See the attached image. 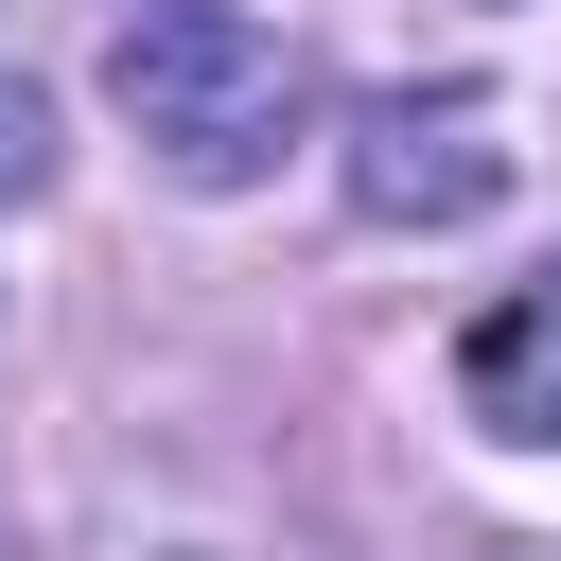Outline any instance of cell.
<instances>
[{"mask_svg": "<svg viewBox=\"0 0 561 561\" xmlns=\"http://www.w3.org/2000/svg\"><path fill=\"white\" fill-rule=\"evenodd\" d=\"M105 105L175 193H263L280 140H298V53L245 0H140L105 35Z\"/></svg>", "mask_w": 561, "mask_h": 561, "instance_id": "1", "label": "cell"}, {"mask_svg": "<svg viewBox=\"0 0 561 561\" xmlns=\"http://www.w3.org/2000/svg\"><path fill=\"white\" fill-rule=\"evenodd\" d=\"M351 210L368 228H473V210H508V105L491 88H386V105H351Z\"/></svg>", "mask_w": 561, "mask_h": 561, "instance_id": "2", "label": "cell"}, {"mask_svg": "<svg viewBox=\"0 0 561 561\" xmlns=\"http://www.w3.org/2000/svg\"><path fill=\"white\" fill-rule=\"evenodd\" d=\"M456 403H473V438H561V280H508L456 333Z\"/></svg>", "mask_w": 561, "mask_h": 561, "instance_id": "3", "label": "cell"}, {"mask_svg": "<svg viewBox=\"0 0 561 561\" xmlns=\"http://www.w3.org/2000/svg\"><path fill=\"white\" fill-rule=\"evenodd\" d=\"M35 175H53V123H35V88L0 70V193H35Z\"/></svg>", "mask_w": 561, "mask_h": 561, "instance_id": "4", "label": "cell"}]
</instances>
